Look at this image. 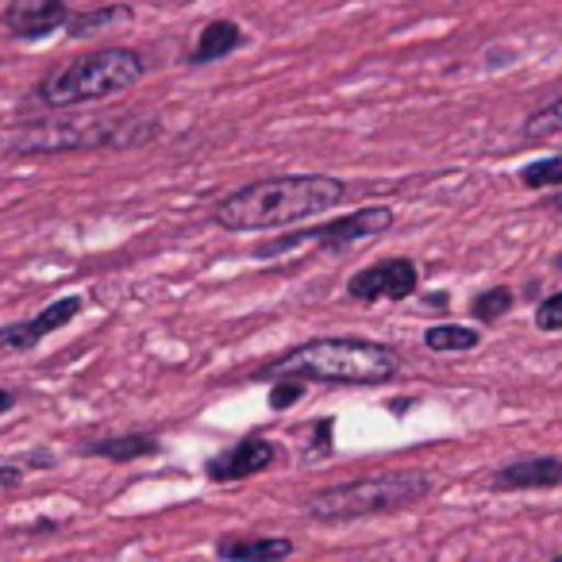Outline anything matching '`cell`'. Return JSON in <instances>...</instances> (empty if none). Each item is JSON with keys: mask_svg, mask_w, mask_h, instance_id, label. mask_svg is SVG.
Segmentation results:
<instances>
[{"mask_svg": "<svg viewBox=\"0 0 562 562\" xmlns=\"http://www.w3.org/2000/svg\"><path fill=\"white\" fill-rule=\"evenodd\" d=\"M135 12L127 9V4H109V9H89V12H70V20H66V32L74 35V40H86V35H97L104 32V27L112 24H127Z\"/></svg>", "mask_w": 562, "mask_h": 562, "instance_id": "9a60e30c", "label": "cell"}, {"mask_svg": "<svg viewBox=\"0 0 562 562\" xmlns=\"http://www.w3.org/2000/svg\"><path fill=\"white\" fill-rule=\"evenodd\" d=\"M393 227V212L390 209H362V212H351V216H339L331 224H321V227H305V232H290L281 235V239L266 243V247L255 250V258H278V255H290V250H301L308 243L324 250H344L351 247L355 239H367V235H382Z\"/></svg>", "mask_w": 562, "mask_h": 562, "instance_id": "8992f818", "label": "cell"}, {"mask_svg": "<svg viewBox=\"0 0 562 562\" xmlns=\"http://www.w3.org/2000/svg\"><path fill=\"white\" fill-rule=\"evenodd\" d=\"M273 462H278V447L262 436H247L232 451L216 454L209 462V477L212 482H243V477H255L262 470H270Z\"/></svg>", "mask_w": 562, "mask_h": 562, "instance_id": "9c48e42d", "label": "cell"}, {"mask_svg": "<svg viewBox=\"0 0 562 562\" xmlns=\"http://www.w3.org/2000/svg\"><path fill=\"white\" fill-rule=\"evenodd\" d=\"M562 132V97H554L551 104L536 109L524 124V139H551V135Z\"/></svg>", "mask_w": 562, "mask_h": 562, "instance_id": "e0dca14e", "label": "cell"}, {"mask_svg": "<svg viewBox=\"0 0 562 562\" xmlns=\"http://www.w3.org/2000/svg\"><path fill=\"white\" fill-rule=\"evenodd\" d=\"M554 562H562V554H559V559H554Z\"/></svg>", "mask_w": 562, "mask_h": 562, "instance_id": "603a6c76", "label": "cell"}, {"mask_svg": "<svg viewBox=\"0 0 562 562\" xmlns=\"http://www.w3.org/2000/svg\"><path fill=\"white\" fill-rule=\"evenodd\" d=\"M293 554L290 539H224L220 543V559L227 562H281Z\"/></svg>", "mask_w": 562, "mask_h": 562, "instance_id": "4fadbf2b", "label": "cell"}, {"mask_svg": "<svg viewBox=\"0 0 562 562\" xmlns=\"http://www.w3.org/2000/svg\"><path fill=\"white\" fill-rule=\"evenodd\" d=\"M239 43H243L239 24H232V20H216V24H209L201 32V43H196V50H193V63L209 66V63H216V58L232 55Z\"/></svg>", "mask_w": 562, "mask_h": 562, "instance_id": "5bb4252c", "label": "cell"}, {"mask_svg": "<svg viewBox=\"0 0 562 562\" xmlns=\"http://www.w3.org/2000/svg\"><path fill=\"white\" fill-rule=\"evenodd\" d=\"M347 201V186L328 173H285V178L250 181L227 193L212 209V220L227 232H266L290 227Z\"/></svg>", "mask_w": 562, "mask_h": 562, "instance_id": "6da1fadb", "label": "cell"}, {"mask_svg": "<svg viewBox=\"0 0 562 562\" xmlns=\"http://www.w3.org/2000/svg\"><path fill=\"white\" fill-rule=\"evenodd\" d=\"M431 490H436V477L424 474V470H390V474H370L344 485L316 490L305 501V513L321 524H351L362 520V516H382V513L408 508L428 497Z\"/></svg>", "mask_w": 562, "mask_h": 562, "instance_id": "277c9868", "label": "cell"}, {"mask_svg": "<svg viewBox=\"0 0 562 562\" xmlns=\"http://www.w3.org/2000/svg\"><path fill=\"white\" fill-rule=\"evenodd\" d=\"M401 370V355L385 344L362 336L308 339L281 359L266 362L255 378H285V382H324V385H382Z\"/></svg>", "mask_w": 562, "mask_h": 562, "instance_id": "7a4b0ae2", "label": "cell"}, {"mask_svg": "<svg viewBox=\"0 0 562 562\" xmlns=\"http://www.w3.org/2000/svg\"><path fill=\"white\" fill-rule=\"evenodd\" d=\"M493 490H554L562 485V459L554 454H528V459H513L490 474Z\"/></svg>", "mask_w": 562, "mask_h": 562, "instance_id": "8fae6325", "label": "cell"}, {"mask_svg": "<svg viewBox=\"0 0 562 562\" xmlns=\"http://www.w3.org/2000/svg\"><path fill=\"white\" fill-rule=\"evenodd\" d=\"M12 405H16V397H12V393H9V390H0V416L9 413V408H12Z\"/></svg>", "mask_w": 562, "mask_h": 562, "instance_id": "7402d4cb", "label": "cell"}, {"mask_svg": "<svg viewBox=\"0 0 562 562\" xmlns=\"http://www.w3.org/2000/svg\"><path fill=\"white\" fill-rule=\"evenodd\" d=\"M66 20H70V9L63 0H16L0 12V24L16 40H43V35L66 27Z\"/></svg>", "mask_w": 562, "mask_h": 562, "instance_id": "30bf717a", "label": "cell"}, {"mask_svg": "<svg viewBox=\"0 0 562 562\" xmlns=\"http://www.w3.org/2000/svg\"><path fill=\"white\" fill-rule=\"evenodd\" d=\"M424 344H428V351H474L482 336L474 328H462V324H436L424 331Z\"/></svg>", "mask_w": 562, "mask_h": 562, "instance_id": "2e32d148", "label": "cell"}, {"mask_svg": "<svg viewBox=\"0 0 562 562\" xmlns=\"http://www.w3.org/2000/svg\"><path fill=\"white\" fill-rule=\"evenodd\" d=\"M162 443L147 431H124V436H104L93 439V443L81 447V454L89 459H109V462H135V459H147V454H158Z\"/></svg>", "mask_w": 562, "mask_h": 562, "instance_id": "7c38bea8", "label": "cell"}, {"mask_svg": "<svg viewBox=\"0 0 562 562\" xmlns=\"http://www.w3.org/2000/svg\"><path fill=\"white\" fill-rule=\"evenodd\" d=\"M536 324H539L543 331H562V293L547 297L543 305L536 308Z\"/></svg>", "mask_w": 562, "mask_h": 562, "instance_id": "ffe728a7", "label": "cell"}, {"mask_svg": "<svg viewBox=\"0 0 562 562\" xmlns=\"http://www.w3.org/2000/svg\"><path fill=\"white\" fill-rule=\"evenodd\" d=\"M81 308H86L81 297H63V301H50L43 313L32 316V321L4 324V328H0V351H32V347L40 344V339H47L50 331H63Z\"/></svg>", "mask_w": 562, "mask_h": 562, "instance_id": "ba28073f", "label": "cell"}, {"mask_svg": "<svg viewBox=\"0 0 562 562\" xmlns=\"http://www.w3.org/2000/svg\"><path fill=\"white\" fill-rule=\"evenodd\" d=\"M520 186H528V189H551V186H562V155L539 158V162L524 166V170H520Z\"/></svg>", "mask_w": 562, "mask_h": 562, "instance_id": "ac0fdd59", "label": "cell"}, {"mask_svg": "<svg viewBox=\"0 0 562 562\" xmlns=\"http://www.w3.org/2000/svg\"><path fill=\"white\" fill-rule=\"evenodd\" d=\"M143 74H147V66L135 50L104 47L50 70L35 86V101L47 109H78V104L109 101V97L132 89L135 81H143Z\"/></svg>", "mask_w": 562, "mask_h": 562, "instance_id": "5b68a950", "label": "cell"}, {"mask_svg": "<svg viewBox=\"0 0 562 562\" xmlns=\"http://www.w3.org/2000/svg\"><path fill=\"white\" fill-rule=\"evenodd\" d=\"M158 135L155 120H32L0 132V162L66 150H127Z\"/></svg>", "mask_w": 562, "mask_h": 562, "instance_id": "3957f363", "label": "cell"}, {"mask_svg": "<svg viewBox=\"0 0 562 562\" xmlns=\"http://www.w3.org/2000/svg\"><path fill=\"white\" fill-rule=\"evenodd\" d=\"M508 308H513V293H508L505 285H497V290H485L482 297L474 301V308H470V313H474L482 324H497Z\"/></svg>", "mask_w": 562, "mask_h": 562, "instance_id": "d6986e66", "label": "cell"}, {"mask_svg": "<svg viewBox=\"0 0 562 562\" xmlns=\"http://www.w3.org/2000/svg\"><path fill=\"white\" fill-rule=\"evenodd\" d=\"M416 266L408 258H385V262H374L367 270H359L347 285L355 301L362 305H374V301H405L416 293Z\"/></svg>", "mask_w": 562, "mask_h": 562, "instance_id": "52a82bcc", "label": "cell"}, {"mask_svg": "<svg viewBox=\"0 0 562 562\" xmlns=\"http://www.w3.org/2000/svg\"><path fill=\"white\" fill-rule=\"evenodd\" d=\"M301 393H305V385H301V382H278L270 390V408H278V413H281V408L297 405Z\"/></svg>", "mask_w": 562, "mask_h": 562, "instance_id": "44dd1931", "label": "cell"}]
</instances>
